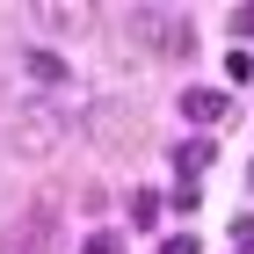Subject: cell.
<instances>
[{
    "instance_id": "6da1fadb",
    "label": "cell",
    "mask_w": 254,
    "mask_h": 254,
    "mask_svg": "<svg viewBox=\"0 0 254 254\" xmlns=\"http://www.w3.org/2000/svg\"><path fill=\"white\" fill-rule=\"evenodd\" d=\"M65 131H73V117H65L59 102H29L15 124H7V153L15 160H44V153H59Z\"/></svg>"
},
{
    "instance_id": "7a4b0ae2",
    "label": "cell",
    "mask_w": 254,
    "mask_h": 254,
    "mask_svg": "<svg viewBox=\"0 0 254 254\" xmlns=\"http://www.w3.org/2000/svg\"><path fill=\"white\" fill-rule=\"evenodd\" d=\"M131 29L145 44H160V59H189V15H175V7H131Z\"/></svg>"
},
{
    "instance_id": "3957f363",
    "label": "cell",
    "mask_w": 254,
    "mask_h": 254,
    "mask_svg": "<svg viewBox=\"0 0 254 254\" xmlns=\"http://www.w3.org/2000/svg\"><path fill=\"white\" fill-rule=\"evenodd\" d=\"M182 117L189 124H225L233 117V95L225 87H182Z\"/></svg>"
},
{
    "instance_id": "277c9868",
    "label": "cell",
    "mask_w": 254,
    "mask_h": 254,
    "mask_svg": "<svg viewBox=\"0 0 254 254\" xmlns=\"http://www.w3.org/2000/svg\"><path fill=\"white\" fill-rule=\"evenodd\" d=\"M22 65H29V80H37V87H65V65L51 59V51H29Z\"/></svg>"
},
{
    "instance_id": "5b68a950",
    "label": "cell",
    "mask_w": 254,
    "mask_h": 254,
    "mask_svg": "<svg viewBox=\"0 0 254 254\" xmlns=\"http://www.w3.org/2000/svg\"><path fill=\"white\" fill-rule=\"evenodd\" d=\"M175 167H182V175H203V167H211V138H189V145H182V153H175Z\"/></svg>"
},
{
    "instance_id": "8992f818",
    "label": "cell",
    "mask_w": 254,
    "mask_h": 254,
    "mask_svg": "<svg viewBox=\"0 0 254 254\" xmlns=\"http://www.w3.org/2000/svg\"><path fill=\"white\" fill-rule=\"evenodd\" d=\"M131 218H138V225H153V218H160V196L138 189V196H131Z\"/></svg>"
},
{
    "instance_id": "52a82bcc",
    "label": "cell",
    "mask_w": 254,
    "mask_h": 254,
    "mask_svg": "<svg viewBox=\"0 0 254 254\" xmlns=\"http://www.w3.org/2000/svg\"><path fill=\"white\" fill-rule=\"evenodd\" d=\"M160 254H196V233H175V240H160Z\"/></svg>"
},
{
    "instance_id": "ba28073f",
    "label": "cell",
    "mask_w": 254,
    "mask_h": 254,
    "mask_svg": "<svg viewBox=\"0 0 254 254\" xmlns=\"http://www.w3.org/2000/svg\"><path fill=\"white\" fill-rule=\"evenodd\" d=\"M233 37H254V7H233Z\"/></svg>"
},
{
    "instance_id": "9c48e42d",
    "label": "cell",
    "mask_w": 254,
    "mask_h": 254,
    "mask_svg": "<svg viewBox=\"0 0 254 254\" xmlns=\"http://www.w3.org/2000/svg\"><path fill=\"white\" fill-rule=\"evenodd\" d=\"M80 254H117V233H95V240H87Z\"/></svg>"
},
{
    "instance_id": "30bf717a",
    "label": "cell",
    "mask_w": 254,
    "mask_h": 254,
    "mask_svg": "<svg viewBox=\"0 0 254 254\" xmlns=\"http://www.w3.org/2000/svg\"><path fill=\"white\" fill-rule=\"evenodd\" d=\"M247 182H254V167H247Z\"/></svg>"
}]
</instances>
